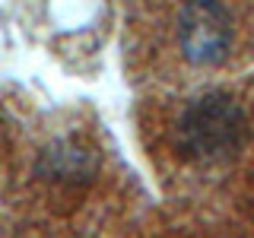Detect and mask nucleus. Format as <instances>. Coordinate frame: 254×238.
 <instances>
[{
    "mask_svg": "<svg viewBox=\"0 0 254 238\" xmlns=\"http://www.w3.org/2000/svg\"><path fill=\"white\" fill-rule=\"evenodd\" d=\"M245 143L248 108L226 89L194 95L159 121V159L188 175L232 165Z\"/></svg>",
    "mask_w": 254,
    "mask_h": 238,
    "instance_id": "obj_1",
    "label": "nucleus"
}]
</instances>
